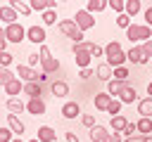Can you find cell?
Listing matches in <instances>:
<instances>
[{"instance_id": "6da1fadb", "label": "cell", "mask_w": 152, "mask_h": 142, "mask_svg": "<svg viewBox=\"0 0 152 142\" xmlns=\"http://www.w3.org/2000/svg\"><path fill=\"white\" fill-rule=\"evenodd\" d=\"M104 57H107V64L112 66V69H119V66H126V52L121 50V45L116 43V40H112V43H107L104 45Z\"/></svg>"}, {"instance_id": "7a4b0ae2", "label": "cell", "mask_w": 152, "mask_h": 142, "mask_svg": "<svg viewBox=\"0 0 152 142\" xmlns=\"http://www.w3.org/2000/svg\"><path fill=\"white\" fill-rule=\"evenodd\" d=\"M126 38L131 40V43H147V40H152V28L150 26H145V24H131L128 28H126Z\"/></svg>"}, {"instance_id": "3957f363", "label": "cell", "mask_w": 152, "mask_h": 142, "mask_svg": "<svg viewBox=\"0 0 152 142\" xmlns=\"http://www.w3.org/2000/svg\"><path fill=\"white\" fill-rule=\"evenodd\" d=\"M38 57H40V66H43L45 73H55V71H59V59L52 57V52H50L48 45H40V47H38Z\"/></svg>"}, {"instance_id": "277c9868", "label": "cell", "mask_w": 152, "mask_h": 142, "mask_svg": "<svg viewBox=\"0 0 152 142\" xmlns=\"http://www.w3.org/2000/svg\"><path fill=\"white\" fill-rule=\"evenodd\" d=\"M57 28H59L66 38H71L74 43H83V31L74 24V19H62V21H57Z\"/></svg>"}, {"instance_id": "5b68a950", "label": "cell", "mask_w": 152, "mask_h": 142, "mask_svg": "<svg viewBox=\"0 0 152 142\" xmlns=\"http://www.w3.org/2000/svg\"><path fill=\"white\" fill-rule=\"evenodd\" d=\"M5 38H7V43H14V45H19V43H24L26 40V28L17 21V24H12V26H5Z\"/></svg>"}, {"instance_id": "8992f818", "label": "cell", "mask_w": 152, "mask_h": 142, "mask_svg": "<svg viewBox=\"0 0 152 142\" xmlns=\"http://www.w3.org/2000/svg\"><path fill=\"white\" fill-rule=\"evenodd\" d=\"M74 24L86 33V31L95 28V17H93L90 12H86V9H76V14H74Z\"/></svg>"}, {"instance_id": "52a82bcc", "label": "cell", "mask_w": 152, "mask_h": 142, "mask_svg": "<svg viewBox=\"0 0 152 142\" xmlns=\"http://www.w3.org/2000/svg\"><path fill=\"white\" fill-rule=\"evenodd\" d=\"M45 38H48L45 26H28L26 28V40H31L33 45H45Z\"/></svg>"}, {"instance_id": "ba28073f", "label": "cell", "mask_w": 152, "mask_h": 142, "mask_svg": "<svg viewBox=\"0 0 152 142\" xmlns=\"http://www.w3.org/2000/svg\"><path fill=\"white\" fill-rule=\"evenodd\" d=\"M14 73H17V78L24 80V83H38V71L31 69V66H26V64H19Z\"/></svg>"}, {"instance_id": "9c48e42d", "label": "cell", "mask_w": 152, "mask_h": 142, "mask_svg": "<svg viewBox=\"0 0 152 142\" xmlns=\"http://www.w3.org/2000/svg\"><path fill=\"white\" fill-rule=\"evenodd\" d=\"M90 140L93 142H114V135L104 128V125H95V128H90Z\"/></svg>"}, {"instance_id": "30bf717a", "label": "cell", "mask_w": 152, "mask_h": 142, "mask_svg": "<svg viewBox=\"0 0 152 142\" xmlns=\"http://www.w3.org/2000/svg\"><path fill=\"white\" fill-rule=\"evenodd\" d=\"M126 59L131 62V64H147L150 59L145 57V52H142V45H133L128 52H126Z\"/></svg>"}, {"instance_id": "8fae6325", "label": "cell", "mask_w": 152, "mask_h": 142, "mask_svg": "<svg viewBox=\"0 0 152 142\" xmlns=\"http://www.w3.org/2000/svg\"><path fill=\"white\" fill-rule=\"evenodd\" d=\"M90 59H93V54H90L88 50H76V52H74V62H76L78 71H81V69H88V66H90Z\"/></svg>"}, {"instance_id": "7c38bea8", "label": "cell", "mask_w": 152, "mask_h": 142, "mask_svg": "<svg viewBox=\"0 0 152 142\" xmlns=\"http://www.w3.org/2000/svg\"><path fill=\"white\" fill-rule=\"evenodd\" d=\"M95 78H97V80H102V83H109V80L114 78V69L104 62V64H100V66L95 69Z\"/></svg>"}, {"instance_id": "4fadbf2b", "label": "cell", "mask_w": 152, "mask_h": 142, "mask_svg": "<svg viewBox=\"0 0 152 142\" xmlns=\"http://www.w3.org/2000/svg\"><path fill=\"white\" fill-rule=\"evenodd\" d=\"M45 109H48V106H45V102H43L40 97H38V99H28V102H26V111H28L31 116H43V114H45Z\"/></svg>"}, {"instance_id": "5bb4252c", "label": "cell", "mask_w": 152, "mask_h": 142, "mask_svg": "<svg viewBox=\"0 0 152 142\" xmlns=\"http://www.w3.org/2000/svg\"><path fill=\"white\" fill-rule=\"evenodd\" d=\"M17 19H19V14L10 7V5H5V7H0V21L5 24V26H12V24H17Z\"/></svg>"}, {"instance_id": "9a60e30c", "label": "cell", "mask_w": 152, "mask_h": 142, "mask_svg": "<svg viewBox=\"0 0 152 142\" xmlns=\"http://www.w3.org/2000/svg\"><path fill=\"white\" fill-rule=\"evenodd\" d=\"M31 12H48V9H57L55 0H31Z\"/></svg>"}, {"instance_id": "2e32d148", "label": "cell", "mask_w": 152, "mask_h": 142, "mask_svg": "<svg viewBox=\"0 0 152 142\" xmlns=\"http://www.w3.org/2000/svg\"><path fill=\"white\" fill-rule=\"evenodd\" d=\"M116 99H119L121 104H133V102H138V92H135V88H133V85H126Z\"/></svg>"}, {"instance_id": "e0dca14e", "label": "cell", "mask_w": 152, "mask_h": 142, "mask_svg": "<svg viewBox=\"0 0 152 142\" xmlns=\"http://www.w3.org/2000/svg\"><path fill=\"white\" fill-rule=\"evenodd\" d=\"M112 99H114V97H112L109 92H97V95H95V99H93V104H95V109H97V111H107V106L112 104Z\"/></svg>"}, {"instance_id": "ac0fdd59", "label": "cell", "mask_w": 152, "mask_h": 142, "mask_svg": "<svg viewBox=\"0 0 152 142\" xmlns=\"http://www.w3.org/2000/svg\"><path fill=\"white\" fill-rule=\"evenodd\" d=\"M62 116H64L66 121H71V118H76V116H81V104H78V102H66V104L62 106Z\"/></svg>"}, {"instance_id": "d6986e66", "label": "cell", "mask_w": 152, "mask_h": 142, "mask_svg": "<svg viewBox=\"0 0 152 142\" xmlns=\"http://www.w3.org/2000/svg\"><path fill=\"white\" fill-rule=\"evenodd\" d=\"M36 133H38V135H36L38 142H55V140H57V133H55L50 125H40Z\"/></svg>"}, {"instance_id": "ffe728a7", "label": "cell", "mask_w": 152, "mask_h": 142, "mask_svg": "<svg viewBox=\"0 0 152 142\" xmlns=\"http://www.w3.org/2000/svg\"><path fill=\"white\" fill-rule=\"evenodd\" d=\"M7 128H10V130H12L17 137H19V135L26 130V125H24V123L19 121V116H14V114H7Z\"/></svg>"}, {"instance_id": "44dd1931", "label": "cell", "mask_w": 152, "mask_h": 142, "mask_svg": "<svg viewBox=\"0 0 152 142\" xmlns=\"http://www.w3.org/2000/svg\"><path fill=\"white\" fill-rule=\"evenodd\" d=\"M138 114L140 118H152V97L138 99Z\"/></svg>"}, {"instance_id": "7402d4cb", "label": "cell", "mask_w": 152, "mask_h": 142, "mask_svg": "<svg viewBox=\"0 0 152 142\" xmlns=\"http://www.w3.org/2000/svg\"><path fill=\"white\" fill-rule=\"evenodd\" d=\"M24 95H28V99H38L43 95V85L40 83H24Z\"/></svg>"}, {"instance_id": "603a6c76", "label": "cell", "mask_w": 152, "mask_h": 142, "mask_svg": "<svg viewBox=\"0 0 152 142\" xmlns=\"http://www.w3.org/2000/svg\"><path fill=\"white\" fill-rule=\"evenodd\" d=\"M7 111L10 114H21V111H26V104L19 99V97H7Z\"/></svg>"}, {"instance_id": "cb8c5ba5", "label": "cell", "mask_w": 152, "mask_h": 142, "mask_svg": "<svg viewBox=\"0 0 152 142\" xmlns=\"http://www.w3.org/2000/svg\"><path fill=\"white\" fill-rule=\"evenodd\" d=\"M126 125H128V118H126L124 114L112 116V121H109V128H112L114 133H124V130H126Z\"/></svg>"}, {"instance_id": "d4e9b609", "label": "cell", "mask_w": 152, "mask_h": 142, "mask_svg": "<svg viewBox=\"0 0 152 142\" xmlns=\"http://www.w3.org/2000/svg\"><path fill=\"white\" fill-rule=\"evenodd\" d=\"M109 7V2H104V0H88V5H86V12H90L93 17L97 14V12H104Z\"/></svg>"}, {"instance_id": "484cf974", "label": "cell", "mask_w": 152, "mask_h": 142, "mask_svg": "<svg viewBox=\"0 0 152 142\" xmlns=\"http://www.w3.org/2000/svg\"><path fill=\"white\" fill-rule=\"evenodd\" d=\"M50 90H52L55 97H66V95H69V83H66V80H55V83L50 85Z\"/></svg>"}, {"instance_id": "4316f807", "label": "cell", "mask_w": 152, "mask_h": 142, "mask_svg": "<svg viewBox=\"0 0 152 142\" xmlns=\"http://www.w3.org/2000/svg\"><path fill=\"white\" fill-rule=\"evenodd\" d=\"M5 92H7L10 97H17L19 92H24V80H19V78H14L12 83H7V85H5Z\"/></svg>"}, {"instance_id": "83f0119b", "label": "cell", "mask_w": 152, "mask_h": 142, "mask_svg": "<svg viewBox=\"0 0 152 142\" xmlns=\"http://www.w3.org/2000/svg\"><path fill=\"white\" fill-rule=\"evenodd\" d=\"M10 7H12L17 14H24V17H28V14H31V5H28V2H21V0H10Z\"/></svg>"}, {"instance_id": "f1b7e54d", "label": "cell", "mask_w": 152, "mask_h": 142, "mask_svg": "<svg viewBox=\"0 0 152 142\" xmlns=\"http://www.w3.org/2000/svg\"><path fill=\"white\" fill-rule=\"evenodd\" d=\"M126 85H128V83H121V80H114V78H112V80L107 83V92H109V95H112V97L116 99V97L121 95V90H124Z\"/></svg>"}, {"instance_id": "f546056e", "label": "cell", "mask_w": 152, "mask_h": 142, "mask_svg": "<svg viewBox=\"0 0 152 142\" xmlns=\"http://www.w3.org/2000/svg\"><path fill=\"white\" fill-rule=\"evenodd\" d=\"M135 125H138V135H147L150 137V133H152V118H138Z\"/></svg>"}, {"instance_id": "4dcf8cb0", "label": "cell", "mask_w": 152, "mask_h": 142, "mask_svg": "<svg viewBox=\"0 0 152 142\" xmlns=\"http://www.w3.org/2000/svg\"><path fill=\"white\" fill-rule=\"evenodd\" d=\"M140 9H142L140 0H126V14H128L131 19H133V17H135V14L140 12Z\"/></svg>"}, {"instance_id": "1f68e13d", "label": "cell", "mask_w": 152, "mask_h": 142, "mask_svg": "<svg viewBox=\"0 0 152 142\" xmlns=\"http://www.w3.org/2000/svg\"><path fill=\"white\" fill-rule=\"evenodd\" d=\"M14 78H17V73H14V71H10V69L0 66V85H2V88H5L7 83H12Z\"/></svg>"}, {"instance_id": "d6a6232c", "label": "cell", "mask_w": 152, "mask_h": 142, "mask_svg": "<svg viewBox=\"0 0 152 142\" xmlns=\"http://www.w3.org/2000/svg\"><path fill=\"white\" fill-rule=\"evenodd\" d=\"M52 24H57V9L43 12V26H52Z\"/></svg>"}, {"instance_id": "836d02e7", "label": "cell", "mask_w": 152, "mask_h": 142, "mask_svg": "<svg viewBox=\"0 0 152 142\" xmlns=\"http://www.w3.org/2000/svg\"><path fill=\"white\" fill-rule=\"evenodd\" d=\"M128 66H119V69H114V80H121V83H128Z\"/></svg>"}, {"instance_id": "e575fe53", "label": "cell", "mask_w": 152, "mask_h": 142, "mask_svg": "<svg viewBox=\"0 0 152 142\" xmlns=\"http://www.w3.org/2000/svg\"><path fill=\"white\" fill-rule=\"evenodd\" d=\"M109 9H114L116 17L119 14H126V2L124 0H109Z\"/></svg>"}, {"instance_id": "d590c367", "label": "cell", "mask_w": 152, "mask_h": 142, "mask_svg": "<svg viewBox=\"0 0 152 142\" xmlns=\"http://www.w3.org/2000/svg\"><path fill=\"white\" fill-rule=\"evenodd\" d=\"M121 106H124V104H121L119 99H112V104L107 106V114H112V116H119V114H121Z\"/></svg>"}, {"instance_id": "8d00e7d4", "label": "cell", "mask_w": 152, "mask_h": 142, "mask_svg": "<svg viewBox=\"0 0 152 142\" xmlns=\"http://www.w3.org/2000/svg\"><path fill=\"white\" fill-rule=\"evenodd\" d=\"M12 59H14V54L12 52H0V66H5V69H10V64H12Z\"/></svg>"}, {"instance_id": "74e56055", "label": "cell", "mask_w": 152, "mask_h": 142, "mask_svg": "<svg viewBox=\"0 0 152 142\" xmlns=\"http://www.w3.org/2000/svg\"><path fill=\"white\" fill-rule=\"evenodd\" d=\"M116 26L126 31V28L131 26V17H128V14H119V17H116Z\"/></svg>"}, {"instance_id": "f35d334b", "label": "cell", "mask_w": 152, "mask_h": 142, "mask_svg": "<svg viewBox=\"0 0 152 142\" xmlns=\"http://www.w3.org/2000/svg\"><path fill=\"white\" fill-rule=\"evenodd\" d=\"M14 140V133L10 128H0V142H12Z\"/></svg>"}, {"instance_id": "ab89813d", "label": "cell", "mask_w": 152, "mask_h": 142, "mask_svg": "<svg viewBox=\"0 0 152 142\" xmlns=\"http://www.w3.org/2000/svg\"><path fill=\"white\" fill-rule=\"evenodd\" d=\"M81 123H83L86 128H95V125H97V123H95V116H90V114L81 116Z\"/></svg>"}, {"instance_id": "60d3db41", "label": "cell", "mask_w": 152, "mask_h": 142, "mask_svg": "<svg viewBox=\"0 0 152 142\" xmlns=\"http://www.w3.org/2000/svg\"><path fill=\"white\" fill-rule=\"evenodd\" d=\"M36 64H40V57H38V52H31V54H28V62H26V66H31V69H33Z\"/></svg>"}, {"instance_id": "b9f144b4", "label": "cell", "mask_w": 152, "mask_h": 142, "mask_svg": "<svg viewBox=\"0 0 152 142\" xmlns=\"http://www.w3.org/2000/svg\"><path fill=\"white\" fill-rule=\"evenodd\" d=\"M135 133H138V125H135V123H131V121H128V125H126V130H124V135H126V137H133V135H135Z\"/></svg>"}, {"instance_id": "7bdbcfd3", "label": "cell", "mask_w": 152, "mask_h": 142, "mask_svg": "<svg viewBox=\"0 0 152 142\" xmlns=\"http://www.w3.org/2000/svg\"><path fill=\"white\" fill-rule=\"evenodd\" d=\"M90 54H93V57H104V47H100V45H95V43H93Z\"/></svg>"}, {"instance_id": "ee69618b", "label": "cell", "mask_w": 152, "mask_h": 142, "mask_svg": "<svg viewBox=\"0 0 152 142\" xmlns=\"http://www.w3.org/2000/svg\"><path fill=\"white\" fill-rule=\"evenodd\" d=\"M142 17H145V26H150V28H152V5L142 12Z\"/></svg>"}, {"instance_id": "f6af8a7d", "label": "cell", "mask_w": 152, "mask_h": 142, "mask_svg": "<svg viewBox=\"0 0 152 142\" xmlns=\"http://www.w3.org/2000/svg\"><path fill=\"white\" fill-rule=\"evenodd\" d=\"M90 76H95V71H93L90 66H88V69H81V71H78V78H83V80H86V78H90Z\"/></svg>"}, {"instance_id": "bcb514c9", "label": "cell", "mask_w": 152, "mask_h": 142, "mask_svg": "<svg viewBox=\"0 0 152 142\" xmlns=\"http://www.w3.org/2000/svg\"><path fill=\"white\" fill-rule=\"evenodd\" d=\"M147 140H150L147 135H133V137H126L124 142H147Z\"/></svg>"}, {"instance_id": "7dc6e473", "label": "cell", "mask_w": 152, "mask_h": 142, "mask_svg": "<svg viewBox=\"0 0 152 142\" xmlns=\"http://www.w3.org/2000/svg\"><path fill=\"white\" fill-rule=\"evenodd\" d=\"M142 52H145V57H147V59L152 57V40H147V43H142Z\"/></svg>"}, {"instance_id": "c3c4849f", "label": "cell", "mask_w": 152, "mask_h": 142, "mask_svg": "<svg viewBox=\"0 0 152 142\" xmlns=\"http://www.w3.org/2000/svg\"><path fill=\"white\" fill-rule=\"evenodd\" d=\"M64 140H66V142H78V135L71 133V130H66V133H64Z\"/></svg>"}, {"instance_id": "681fc988", "label": "cell", "mask_w": 152, "mask_h": 142, "mask_svg": "<svg viewBox=\"0 0 152 142\" xmlns=\"http://www.w3.org/2000/svg\"><path fill=\"white\" fill-rule=\"evenodd\" d=\"M45 80H48V73H45V71H43V69H40V71H38V83H40V85H43V83H45Z\"/></svg>"}, {"instance_id": "f907efd6", "label": "cell", "mask_w": 152, "mask_h": 142, "mask_svg": "<svg viewBox=\"0 0 152 142\" xmlns=\"http://www.w3.org/2000/svg\"><path fill=\"white\" fill-rule=\"evenodd\" d=\"M7 50V38H0V52Z\"/></svg>"}, {"instance_id": "816d5d0a", "label": "cell", "mask_w": 152, "mask_h": 142, "mask_svg": "<svg viewBox=\"0 0 152 142\" xmlns=\"http://www.w3.org/2000/svg\"><path fill=\"white\" fill-rule=\"evenodd\" d=\"M114 135V142H124V137H121V133H112Z\"/></svg>"}, {"instance_id": "f5cc1de1", "label": "cell", "mask_w": 152, "mask_h": 142, "mask_svg": "<svg viewBox=\"0 0 152 142\" xmlns=\"http://www.w3.org/2000/svg\"><path fill=\"white\" fill-rule=\"evenodd\" d=\"M147 97H152V80L147 83Z\"/></svg>"}, {"instance_id": "db71d44e", "label": "cell", "mask_w": 152, "mask_h": 142, "mask_svg": "<svg viewBox=\"0 0 152 142\" xmlns=\"http://www.w3.org/2000/svg\"><path fill=\"white\" fill-rule=\"evenodd\" d=\"M0 38H5V28L2 26H0Z\"/></svg>"}, {"instance_id": "11a10c76", "label": "cell", "mask_w": 152, "mask_h": 142, "mask_svg": "<svg viewBox=\"0 0 152 142\" xmlns=\"http://www.w3.org/2000/svg\"><path fill=\"white\" fill-rule=\"evenodd\" d=\"M12 142H24V140H21V137H14V140H12Z\"/></svg>"}, {"instance_id": "9f6ffc18", "label": "cell", "mask_w": 152, "mask_h": 142, "mask_svg": "<svg viewBox=\"0 0 152 142\" xmlns=\"http://www.w3.org/2000/svg\"><path fill=\"white\" fill-rule=\"evenodd\" d=\"M28 142H38V140H36V137H33V140H28Z\"/></svg>"}, {"instance_id": "6f0895ef", "label": "cell", "mask_w": 152, "mask_h": 142, "mask_svg": "<svg viewBox=\"0 0 152 142\" xmlns=\"http://www.w3.org/2000/svg\"><path fill=\"white\" fill-rule=\"evenodd\" d=\"M147 142H152V140H147Z\"/></svg>"}]
</instances>
